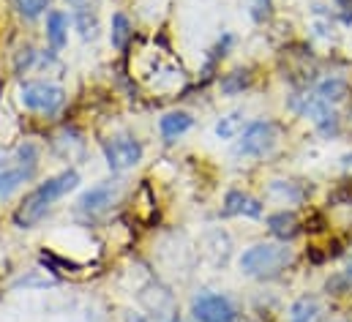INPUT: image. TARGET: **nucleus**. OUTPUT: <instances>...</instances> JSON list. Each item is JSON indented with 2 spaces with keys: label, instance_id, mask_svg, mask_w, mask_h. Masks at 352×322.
Listing matches in <instances>:
<instances>
[{
  "label": "nucleus",
  "instance_id": "nucleus-14",
  "mask_svg": "<svg viewBox=\"0 0 352 322\" xmlns=\"http://www.w3.org/2000/svg\"><path fill=\"white\" fill-rule=\"evenodd\" d=\"M267 230L276 235V238H292L295 233H298V219H295V213H273V216H267Z\"/></svg>",
  "mask_w": 352,
  "mask_h": 322
},
{
  "label": "nucleus",
  "instance_id": "nucleus-9",
  "mask_svg": "<svg viewBox=\"0 0 352 322\" xmlns=\"http://www.w3.org/2000/svg\"><path fill=\"white\" fill-rule=\"evenodd\" d=\"M118 191H120V186H118L115 180H104V183L93 186L90 191H85V194L80 197V211H85V213H98V211L109 208V205L115 202Z\"/></svg>",
  "mask_w": 352,
  "mask_h": 322
},
{
  "label": "nucleus",
  "instance_id": "nucleus-17",
  "mask_svg": "<svg viewBox=\"0 0 352 322\" xmlns=\"http://www.w3.org/2000/svg\"><path fill=\"white\" fill-rule=\"evenodd\" d=\"M249 85H252V74H249V72H232V74H227V77L221 80V90L230 93V96H235V93L246 90Z\"/></svg>",
  "mask_w": 352,
  "mask_h": 322
},
{
  "label": "nucleus",
  "instance_id": "nucleus-10",
  "mask_svg": "<svg viewBox=\"0 0 352 322\" xmlns=\"http://www.w3.org/2000/svg\"><path fill=\"white\" fill-rule=\"evenodd\" d=\"M224 216H249V219H257V216H263V205H260V200H254L246 191H230L224 197Z\"/></svg>",
  "mask_w": 352,
  "mask_h": 322
},
{
  "label": "nucleus",
  "instance_id": "nucleus-4",
  "mask_svg": "<svg viewBox=\"0 0 352 322\" xmlns=\"http://www.w3.org/2000/svg\"><path fill=\"white\" fill-rule=\"evenodd\" d=\"M38 169V151L36 145L25 142L14 153L0 156V197H8L22 183H28Z\"/></svg>",
  "mask_w": 352,
  "mask_h": 322
},
{
  "label": "nucleus",
  "instance_id": "nucleus-12",
  "mask_svg": "<svg viewBox=\"0 0 352 322\" xmlns=\"http://www.w3.org/2000/svg\"><path fill=\"white\" fill-rule=\"evenodd\" d=\"M47 41L52 44V50H63L69 41V17L63 11H52L47 17Z\"/></svg>",
  "mask_w": 352,
  "mask_h": 322
},
{
  "label": "nucleus",
  "instance_id": "nucleus-6",
  "mask_svg": "<svg viewBox=\"0 0 352 322\" xmlns=\"http://www.w3.org/2000/svg\"><path fill=\"white\" fill-rule=\"evenodd\" d=\"M273 145H276V126L270 120H254L243 129V137H241L235 153L257 159V156H265Z\"/></svg>",
  "mask_w": 352,
  "mask_h": 322
},
{
  "label": "nucleus",
  "instance_id": "nucleus-15",
  "mask_svg": "<svg viewBox=\"0 0 352 322\" xmlns=\"http://www.w3.org/2000/svg\"><path fill=\"white\" fill-rule=\"evenodd\" d=\"M129 39H131V25H129V19H126L123 14H115V17H112V47L123 50V47L129 44Z\"/></svg>",
  "mask_w": 352,
  "mask_h": 322
},
{
  "label": "nucleus",
  "instance_id": "nucleus-21",
  "mask_svg": "<svg viewBox=\"0 0 352 322\" xmlns=\"http://www.w3.org/2000/svg\"><path fill=\"white\" fill-rule=\"evenodd\" d=\"M336 3H339L342 8H350V6H352V0H336Z\"/></svg>",
  "mask_w": 352,
  "mask_h": 322
},
{
  "label": "nucleus",
  "instance_id": "nucleus-7",
  "mask_svg": "<svg viewBox=\"0 0 352 322\" xmlns=\"http://www.w3.org/2000/svg\"><path fill=\"white\" fill-rule=\"evenodd\" d=\"M191 314L197 322H235L238 312L224 295H197L191 301Z\"/></svg>",
  "mask_w": 352,
  "mask_h": 322
},
{
  "label": "nucleus",
  "instance_id": "nucleus-5",
  "mask_svg": "<svg viewBox=\"0 0 352 322\" xmlns=\"http://www.w3.org/2000/svg\"><path fill=\"white\" fill-rule=\"evenodd\" d=\"M66 101V93L60 85H52V82H28L22 87V104L33 112H44V115H52L55 109H60Z\"/></svg>",
  "mask_w": 352,
  "mask_h": 322
},
{
  "label": "nucleus",
  "instance_id": "nucleus-1",
  "mask_svg": "<svg viewBox=\"0 0 352 322\" xmlns=\"http://www.w3.org/2000/svg\"><path fill=\"white\" fill-rule=\"evenodd\" d=\"M80 186V172L77 169H66L50 180H44L41 186H36L30 194H25V200L19 202V208L14 211V224L22 230L36 227L52 208L55 200L66 197L69 191H74Z\"/></svg>",
  "mask_w": 352,
  "mask_h": 322
},
{
  "label": "nucleus",
  "instance_id": "nucleus-3",
  "mask_svg": "<svg viewBox=\"0 0 352 322\" xmlns=\"http://www.w3.org/2000/svg\"><path fill=\"white\" fill-rule=\"evenodd\" d=\"M292 262V251L281 243H257L243 251L241 270L252 279H273Z\"/></svg>",
  "mask_w": 352,
  "mask_h": 322
},
{
  "label": "nucleus",
  "instance_id": "nucleus-13",
  "mask_svg": "<svg viewBox=\"0 0 352 322\" xmlns=\"http://www.w3.org/2000/svg\"><path fill=\"white\" fill-rule=\"evenodd\" d=\"M191 115L188 112H170V115H164L162 118V123H159V129H162V137L164 140H177L180 134H186L188 129H191Z\"/></svg>",
  "mask_w": 352,
  "mask_h": 322
},
{
  "label": "nucleus",
  "instance_id": "nucleus-2",
  "mask_svg": "<svg viewBox=\"0 0 352 322\" xmlns=\"http://www.w3.org/2000/svg\"><path fill=\"white\" fill-rule=\"evenodd\" d=\"M350 93V85L344 80H322L311 93H306L300 101H295V109L306 118H311L325 134L336 131L339 123V107L344 104Z\"/></svg>",
  "mask_w": 352,
  "mask_h": 322
},
{
  "label": "nucleus",
  "instance_id": "nucleus-20",
  "mask_svg": "<svg viewBox=\"0 0 352 322\" xmlns=\"http://www.w3.org/2000/svg\"><path fill=\"white\" fill-rule=\"evenodd\" d=\"M50 6V0H16V8L22 17L28 19H36L38 14H44V8Z\"/></svg>",
  "mask_w": 352,
  "mask_h": 322
},
{
  "label": "nucleus",
  "instance_id": "nucleus-16",
  "mask_svg": "<svg viewBox=\"0 0 352 322\" xmlns=\"http://www.w3.org/2000/svg\"><path fill=\"white\" fill-rule=\"evenodd\" d=\"M77 28H80V33H82L85 41H88V39H96L98 22H96V14H90L88 6H80V8H77Z\"/></svg>",
  "mask_w": 352,
  "mask_h": 322
},
{
  "label": "nucleus",
  "instance_id": "nucleus-19",
  "mask_svg": "<svg viewBox=\"0 0 352 322\" xmlns=\"http://www.w3.org/2000/svg\"><path fill=\"white\" fill-rule=\"evenodd\" d=\"M328 292H333V295H344V292H352V268L350 270H342V273H336L333 279H328Z\"/></svg>",
  "mask_w": 352,
  "mask_h": 322
},
{
  "label": "nucleus",
  "instance_id": "nucleus-11",
  "mask_svg": "<svg viewBox=\"0 0 352 322\" xmlns=\"http://www.w3.org/2000/svg\"><path fill=\"white\" fill-rule=\"evenodd\" d=\"M322 303L314 295H303L292 303L289 309V322H322Z\"/></svg>",
  "mask_w": 352,
  "mask_h": 322
},
{
  "label": "nucleus",
  "instance_id": "nucleus-8",
  "mask_svg": "<svg viewBox=\"0 0 352 322\" xmlns=\"http://www.w3.org/2000/svg\"><path fill=\"white\" fill-rule=\"evenodd\" d=\"M104 159L112 172H123L142 159V145L134 137H115V140L104 142Z\"/></svg>",
  "mask_w": 352,
  "mask_h": 322
},
{
  "label": "nucleus",
  "instance_id": "nucleus-22",
  "mask_svg": "<svg viewBox=\"0 0 352 322\" xmlns=\"http://www.w3.org/2000/svg\"><path fill=\"white\" fill-rule=\"evenodd\" d=\"M69 3H80V0H69Z\"/></svg>",
  "mask_w": 352,
  "mask_h": 322
},
{
  "label": "nucleus",
  "instance_id": "nucleus-23",
  "mask_svg": "<svg viewBox=\"0 0 352 322\" xmlns=\"http://www.w3.org/2000/svg\"><path fill=\"white\" fill-rule=\"evenodd\" d=\"M336 322H347V320H336Z\"/></svg>",
  "mask_w": 352,
  "mask_h": 322
},
{
  "label": "nucleus",
  "instance_id": "nucleus-18",
  "mask_svg": "<svg viewBox=\"0 0 352 322\" xmlns=\"http://www.w3.org/2000/svg\"><path fill=\"white\" fill-rule=\"evenodd\" d=\"M241 112H232V115H227V118H221L219 120V126H216V134L221 137V140H232L238 131H241Z\"/></svg>",
  "mask_w": 352,
  "mask_h": 322
}]
</instances>
